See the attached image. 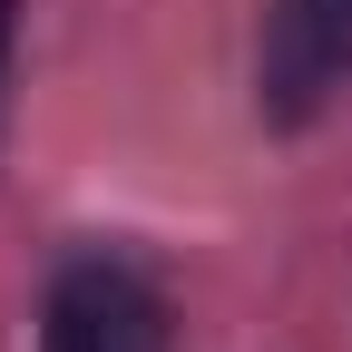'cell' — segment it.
Instances as JSON below:
<instances>
[{
	"mask_svg": "<svg viewBox=\"0 0 352 352\" xmlns=\"http://www.w3.org/2000/svg\"><path fill=\"white\" fill-rule=\"evenodd\" d=\"M39 352H166V294L127 254H78L50 284Z\"/></svg>",
	"mask_w": 352,
	"mask_h": 352,
	"instance_id": "cell-1",
	"label": "cell"
},
{
	"mask_svg": "<svg viewBox=\"0 0 352 352\" xmlns=\"http://www.w3.org/2000/svg\"><path fill=\"white\" fill-rule=\"evenodd\" d=\"M352 78V0H274L254 50V98L274 127H303L342 98Z\"/></svg>",
	"mask_w": 352,
	"mask_h": 352,
	"instance_id": "cell-2",
	"label": "cell"
},
{
	"mask_svg": "<svg viewBox=\"0 0 352 352\" xmlns=\"http://www.w3.org/2000/svg\"><path fill=\"white\" fill-rule=\"evenodd\" d=\"M10 10H20V0H0V69H10Z\"/></svg>",
	"mask_w": 352,
	"mask_h": 352,
	"instance_id": "cell-3",
	"label": "cell"
}]
</instances>
